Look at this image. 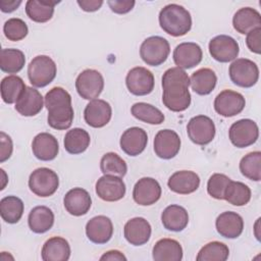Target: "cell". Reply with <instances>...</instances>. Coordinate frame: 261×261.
<instances>
[{
  "label": "cell",
  "instance_id": "obj_19",
  "mask_svg": "<svg viewBox=\"0 0 261 261\" xmlns=\"http://www.w3.org/2000/svg\"><path fill=\"white\" fill-rule=\"evenodd\" d=\"M172 56L177 67L189 69L202 61L203 52L198 44L194 42H184L175 47Z\"/></svg>",
  "mask_w": 261,
  "mask_h": 261
},
{
  "label": "cell",
  "instance_id": "obj_52",
  "mask_svg": "<svg viewBox=\"0 0 261 261\" xmlns=\"http://www.w3.org/2000/svg\"><path fill=\"white\" fill-rule=\"evenodd\" d=\"M0 171H1V175H2V181H3L0 189L3 190L5 188V185H6V181H7V176H6V173H5V171L3 169H0Z\"/></svg>",
  "mask_w": 261,
  "mask_h": 261
},
{
  "label": "cell",
  "instance_id": "obj_16",
  "mask_svg": "<svg viewBox=\"0 0 261 261\" xmlns=\"http://www.w3.org/2000/svg\"><path fill=\"white\" fill-rule=\"evenodd\" d=\"M161 197V187L153 177H142L134 186V201L141 206L155 204Z\"/></svg>",
  "mask_w": 261,
  "mask_h": 261
},
{
  "label": "cell",
  "instance_id": "obj_29",
  "mask_svg": "<svg viewBox=\"0 0 261 261\" xmlns=\"http://www.w3.org/2000/svg\"><path fill=\"white\" fill-rule=\"evenodd\" d=\"M152 257L155 261H180L182 259V248L173 239H161L154 245Z\"/></svg>",
  "mask_w": 261,
  "mask_h": 261
},
{
  "label": "cell",
  "instance_id": "obj_22",
  "mask_svg": "<svg viewBox=\"0 0 261 261\" xmlns=\"http://www.w3.org/2000/svg\"><path fill=\"white\" fill-rule=\"evenodd\" d=\"M32 150L37 159L41 161H51L58 155V141L49 133H40L33 140Z\"/></svg>",
  "mask_w": 261,
  "mask_h": 261
},
{
  "label": "cell",
  "instance_id": "obj_13",
  "mask_svg": "<svg viewBox=\"0 0 261 261\" xmlns=\"http://www.w3.org/2000/svg\"><path fill=\"white\" fill-rule=\"evenodd\" d=\"M246 105L244 96L236 91L223 90L214 100L215 111L223 117H231L241 113Z\"/></svg>",
  "mask_w": 261,
  "mask_h": 261
},
{
  "label": "cell",
  "instance_id": "obj_9",
  "mask_svg": "<svg viewBox=\"0 0 261 261\" xmlns=\"http://www.w3.org/2000/svg\"><path fill=\"white\" fill-rule=\"evenodd\" d=\"M75 89L83 99H97L104 89V79L96 69H85L75 80Z\"/></svg>",
  "mask_w": 261,
  "mask_h": 261
},
{
  "label": "cell",
  "instance_id": "obj_21",
  "mask_svg": "<svg viewBox=\"0 0 261 261\" xmlns=\"http://www.w3.org/2000/svg\"><path fill=\"white\" fill-rule=\"evenodd\" d=\"M63 204L65 210L73 216H82L88 213L92 205V199L88 191L82 188L69 190L64 198Z\"/></svg>",
  "mask_w": 261,
  "mask_h": 261
},
{
  "label": "cell",
  "instance_id": "obj_11",
  "mask_svg": "<svg viewBox=\"0 0 261 261\" xmlns=\"http://www.w3.org/2000/svg\"><path fill=\"white\" fill-rule=\"evenodd\" d=\"M125 85L133 95L146 96L153 91L155 80L149 69L143 66H137L127 72Z\"/></svg>",
  "mask_w": 261,
  "mask_h": 261
},
{
  "label": "cell",
  "instance_id": "obj_34",
  "mask_svg": "<svg viewBox=\"0 0 261 261\" xmlns=\"http://www.w3.org/2000/svg\"><path fill=\"white\" fill-rule=\"evenodd\" d=\"M91 138L87 130L80 127L69 129L64 137V148L69 154H81L90 146Z\"/></svg>",
  "mask_w": 261,
  "mask_h": 261
},
{
  "label": "cell",
  "instance_id": "obj_43",
  "mask_svg": "<svg viewBox=\"0 0 261 261\" xmlns=\"http://www.w3.org/2000/svg\"><path fill=\"white\" fill-rule=\"evenodd\" d=\"M3 33L9 41L17 42L24 39L29 33L27 23L16 17L9 18L3 25Z\"/></svg>",
  "mask_w": 261,
  "mask_h": 261
},
{
  "label": "cell",
  "instance_id": "obj_25",
  "mask_svg": "<svg viewBox=\"0 0 261 261\" xmlns=\"http://www.w3.org/2000/svg\"><path fill=\"white\" fill-rule=\"evenodd\" d=\"M217 232L226 239H237L244 229V220L240 214L233 211H225L219 214L215 221Z\"/></svg>",
  "mask_w": 261,
  "mask_h": 261
},
{
  "label": "cell",
  "instance_id": "obj_18",
  "mask_svg": "<svg viewBox=\"0 0 261 261\" xmlns=\"http://www.w3.org/2000/svg\"><path fill=\"white\" fill-rule=\"evenodd\" d=\"M86 234L94 244H106L113 234L111 219L105 215H98L91 218L86 224Z\"/></svg>",
  "mask_w": 261,
  "mask_h": 261
},
{
  "label": "cell",
  "instance_id": "obj_23",
  "mask_svg": "<svg viewBox=\"0 0 261 261\" xmlns=\"http://www.w3.org/2000/svg\"><path fill=\"white\" fill-rule=\"evenodd\" d=\"M151 225L143 217H134L129 219L123 228L125 240L134 246H142L146 244L151 237Z\"/></svg>",
  "mask_w": 261,
  "mask_h": 261
},
{
  "label": "cell",
  "instance_id": "obj_51",
  "mask_svg": "<svg viewBox=\"0 0 261 261\" xmlns=\"http://www.w3.org/2000/svg\"><path fill=\"white\" fill-rule=\"evenodd\" d=\"M260 218L257 219L256 223H255V226H254V233H255V237L258 241H260V232H259V228H260Z\"/></svg>",
  "mask_w": 261,
  "mask_h": 261
},
{
  "label": "cell",
  "instance_id": "obj_7",
  "mask_svg": "<svg viewBox=\"0 0 261 261\" xmlns=\"http://www.w3.org/2000/svg\"><path fill=\"white\" fill-rule=\"evenodd\" d=\"M231 82L242 88L253 87L259 79L257 64L248 58H238L229 65L228 69Z\"/></svg>",
  "mask_w": 261,
  "mask_h": 261
},
{
  "label": "cell",
  "instance_id": "obj_4",
  "mask_svg": "<svg viewBox=\"0 0 261 261\" xmlns=\"http://www.w3.org/2000/svg\"><path fill=\"white\" fill-rule=\"evenodd\" d=\"M57 67L52 58L47 55L34 57L28 65V76L30 83L37 88L49 85L56 76Z\"/></svg>",
  "mask_w": 261,
  "mask_h": 261
},
{
  "label": "cell",
  "instance_id": "obj_32",
  "mask_svg": "<svg viewBox=\"0 0 261 261\" xmlns=\"http://www.w3.org/2000/svg\"><path fill=\"white\" fill-rule=\"evenodd\" d=\"M217 83V76L211 68H200L196 70L190 77V85L192 90L198 95L210 94Z\"/></svg>",
  "mask_w": 261,
  "mask_h": 261
},
{
  "label": "cell",
  "instance_id": "obj_14",
  "mask_svg": "<svg viewBox=\"0 0 261 261\" xmlns=\"http://www.w3.org/2000/svg\"><path fill=\"white\" fill-rule=\"evenodd\" d=\"M96 194L106 202H115L122 199L125 195V184L119 176L104 174L95 186Z\"/></svg>",
  "mask_w": 261,
  "mask_h": 261
},
{
  "label": "cell",
  "instance_id": "obj_6",
  "mask_svg": "<svg viewBox=\"0 0 261 261\" xmlns=\"http://www.w3.org/2000/svg\"><path fill=\"white\" fill-rule=\"evenodd\" d=\"M59 177L55 171L47 167L35 169L29 177L30 190L39 197H50L58 189Z\"/></svg>",
  "mask_w": 261,
  "mask_h": 261
},
{
  "label": "cell",
  "instance_id": "obj_20",
  "mask_svg": "<svg viewBox=\"0 0 261 261\" xmlns=\"http://www.w3.org/2000/svg\"><path fill=\"white\" fill-rule=\"evenodd\" d=\"M148 143V135L142 127L133 126L123 132L120 137V148L128 156H138L141 154Z\"/></svg>",
  "mask_w": 261,
  "mask_h": 261
},
{
  "label": "cell",
  "instance_id": "obj_28",
  "mask_svg": "<svg viewBox=\"0 0 261 261\" xmlns=\"http://www.w3.org/2000/svg\"><path fill=\"white\" fill-rule=\"evenodd\" d=\"M161 222L167 230L181 231L189 223L188 211L182 206L169 205L161 214Z\"/></svg>",
  "mask_w": 261,
  "mask_h": 261
},
{
  "label": "cell",
  "instance_id": "obj_41",
  "mask_svg": "<svg viewBox=\"0 0 261 261\" xmlns=\"http://www.w3.org/2000/svg\"><path fill=\"white\" fill-rule=\"evenodd\" d=\"M240 170L245 177L259 181L261 178V152L255 151L245 155L240 161Z\"/></svg>",
  "mask_w": 261,
  "mask_h": 261
},
{
  "label": "cell",
  "instance_id": "obj_46",
  "mask_svg": "<svg viewBox=\"0 0 261 261\" xmlns=\"http://www.w3.org/2000/svg\"><path fill=\"white\" fill-rule=\"evenodd\" d=\"M0 162H4L10 158L13 150L11 138L4 132L0 133Z\"/></svg>",
  "mask_w": 261,
  "mask_h": 261
},
{
  "label": "cell",
  "instance_id": "obj_36",
  "mask_svg": "<svg viewBox=\"0 0 261 261\" xmlns=\"http://www.w3.org/2000/svg\"><path fill=\"white\" fill-rule=\"evenodd\" d=\"M23 202L16 196H7L0 201V214L7 223H16L23 214Z\"/></svg>",
  "mask_w": 261,
  "mask_h": 261
},
{
  "label": "cell",
  "instance_id": "obj_31",
  "mask_svg": "<svg viewBox=\"0 0 261 261\" xmlns=\"http://www.w3.org/2000/svg\"><path fill=\"white\" fill-rule=\"evenodd\" d=\"M28 223L33 232L44 233L53 226L54 213L49 207L36 206L29 214Z\"/></svg>",
  "mask_w": 261,
  "mask_h": 261
},
{
  "label": "cell",
  "instance_id": "obj_44",
  "mask_svg": "<svg viewBox=\"0 0 261 261\" xmlns=\"http://www.w3.org/2000/svg\"><path fill=\"white\" fill-rule=\"evenodd\" d=\"M230 180L231 179L223 173L212 174L209 177L208 182H207L208 194L216 200H223L225 188L227 187V185Z\"/></svg>",
  "mask_w": 261,
  "mask_h": 261
},
{
  "label": "cell",
  "instance_id": "obj_37",
  "mask_svg": "<svg viewBox=\"0 0 261 261\" xmlns=\"http://www.w3.org/2000/svg\"><path fill=\"white\" fill-rule=\"evenodd\" d=\"M25 63V56L22 51L13 48H4L0 53V68L7 73L20 71Z\"/></svg>",
  "mask_w": 261,
  "mask_h": 261
},
{
  "label": "cell",
  "instance_id": "obj_17",
  "mask_svg": "<svg viewBox=\"0 0 261 261\" xmlns=\"http://www.w3.org/2000/svg\"><path fill=\"white\" fill-rule=\"evenodd\" d=\"M112 108L108 102L102 99L91 100L85 110L84 118L88 125L92 127H103L111 119Z\"/></svg>",
  "mask_w": 261,
  "mask_h": 261
},
{
  "label": "cell",
  "instance_id": "obj_35",
  "mask_svg": "<svg viewBox=\"0 0 261 261\" xmlns=\"http://www.w3.org/2000/svg\"><path fill=\"white\" fill-rule=\"evenodd\" d=\"M27 86L18 75H7L1 81V98L6 104L15 103Z\"/></svg>",
  "mask_w": 261,
  "mask_h": 261
},
{
  "label": "cell",
  "instance_id": "obj_3",
  "mask_svg": "<svg viewBox=\"0 0 261 261\" xmlns=\"http://www.w3.org/2000/svg\"><path fill=\"white\" fill-rule=\"evenodd\" d=\"M159 24L166 34L172 37H181L191 30L192 16L184 6L172 3L160 10Z\"/></svg>",
  "mask_w": 261,
  "mask_h": 261
},
{
  "label": "cell",
  "instance_id": "obj_39",
  "mask_svg": "<svg viewBox=\"0 0 261 261\" xmlns=\"http://www.w3.org/2000/svg\"><path fill=\"white\" fill-rule=\"evenodd\" d=\"M130 112L134 117L149 124H161L165 118L161 110L145 102L135 103L130 108Z\"/></svg>",
  "mask_w": 261,
  "mask_h": 261
},
{
  "label": "cell",
  "instance_id": "obj_33",
  "mask_svg": "<svg viewBox=\"0 0 261 261\" xmlns=\"http://www.w3.org/2000/svg\"><path fill=\"white\" fill-rule=\"evenodd\" d=\"M58 2L45 0H29L25 3V13L35 22H46L54 14V7Z\"/></svg>",
  "mask_w": 261,
  "mask_h": 261
},
{
  "label": "cell",
  "instance_id": "obj_27",
  "mask_svg": "<svg viewBox=\"0 0 261 261\" xmlns=\"http://www.w3.org/2000/svg\"><path fill=\"white\" fill-rule=\"evenodd\" d=\"M41 254L44 261H67L70 257V246L64 238L52 237L43 245Z\"/></svg>",
  "mask_w": 261,
  "mask_h": 261
},
{
  "label": "cell",
  "instance_id": "obj_45",
  "mask_svg": "<svg viewBox=\"0 0 261 261\" xmlns=\"http://www.w3.org/2000/svg\"><path fill=\"white\" fill-rule=\"evenodd\" d=\"M246 44L251 52L256 54L261 53V27L256 28L247 34Z\"/></svg>",
  "mask_w": 261,
  "mask_h": 261
},
{
  "label": "cell",
  "instance_id": "obj_48",
  "mask_svg": "<svg viewBox=\"0 0 261 261\" xmlns=\"http://www.w3.org/2000/svg\"><path fill=\"white\" fill-rule=\"evenodd\" d=\"M77 5L87 12H93L100 9L103 4L102 0H77Z\"/></svg>",
  "mask_w": 261,
  "mask_h": 261
},
{
  "label": "cell",
  "instance_id": "obj_26",
  "mask_svg": "<svg viewBox=\"0 0 261 261\" xmlns=\"http://www.w3.org/2000/svg\"><path fill=\"white\" fill-rule=\"evenodd\" d=\"M44 106V98L33 87H27L21 96L15 102V110L22 116H35Z\"/></svg>",
  "mask_w": 261,
  "mask_h": 261
},
{
  "label": "cell",
  "instance_id": "obj_42",
  "mask_svg": "<svg viewBox=\"0 0 261 261\" xmlns=\"http://www.w3.org/2000/svg\"><path fill=\"white\" fill-rule=\"evenodd\" d=\"M228 247L217 241L210 242L201 248L196 260L197 261H225L228 258Z\"/></svg>",
  "mask_w": 261,
  "mask_h": 261
},
{
  "label": "cell",
  "instance_id": "obj_1",
  "mask_svg": "<svg viewBox=\"0 0 261 261\" xmlns=\"http://www.w3.org/2000/svg\"><path fill=\"white\" fill-rule=\"evenodd\" d=\"M190 77L179 67L168 68L162 75V102L164 106L174 112L185 111L191 105L189 91Z\"/></svg>",
  "mask_w": 261,
  "mask_h": 261
},
{
  "label": "cell",
  "instance_id": "obj_40",
  "mask_svg": "<svg viewBox=\"0 0 261 261\" xmlns=\"http://www.w3.org/2000/svg\"><path fill=\"white\" fill-rule=\"evenodd\" d=\"M100 169L103 174L123 177L126 174L127 165L119 155L114 152H108L100 160Z\"/></svg>",
  "mask_w": 261,
  "mask_h": 261
},
{
  "label": "cell",
  "instance_id": "obj_15",
  "mask_svg": "<svg viewBox=\"0 0 261 261\" xmlns=\"http://www.w3.org/2000/svg\"><path fill=\"white\" fill-rule=\"evenodd\" d=\"M180 149V138L172 129H161L154 138V152L161 159H171Z\"/></svg>",
  "mask_w": 261,
  "mask_h": 261
},
{
  "label": "cell",
  "instance_id": "obj_50",
  "mask_svg": "<svg viewBox=\"0 0 261 261\" xmlns=\"http://www.w3.org/2000/svg\"><path fill=\"white\" fill-rule=\"evenodd\" d=\"M20 4V0H0V9L2 12L10 13L16 10Z\"/></svg>",
  "mask_w": 261,
  "mask_h": 261
},
{
  "label": "cell",
  "instance_id": "obj_12",
  "mask_svg": "<svg viewBox=\"0 0 261 261\" xmlns=\"http://www.w3.org/2000/svg\"><path fill=\"white\" fill-rule=\"evenodd\" d=\"M208 48L212 58L222 63L234 60L240 52L238 42L227 35H219L211 39Z\"/></svg>",
  "mask_w": 261,
  "mask_h": 261
},
{
  "label": "cell",
  "instance_id": "obj_8",
  "mask_svg": "<svg viewBox=\"0 0 261 261\" xmlns=\"http://www.w3.org/2000/svg\"><path fill=\"white\" fill-rule=\"evenodd\" d=\"M228 137L231 144L237 148H246L258 140L259 128L252 119H240L230 125Z\"/></svg>",
  "mask_w": 261,
  "mask_h": 261
},
{
  "label": "cell",
  "instance_id": "obj_38",
  "mask_svg": "<svg viewBox=\"0 0 261 261\" xmlns=\"http://www.w3.org/2000/svg\"><path fill=\"white\" fill-rule=\"evenodd\" d=\"M250 188L242 181L230 180L225 188L223 200L233 206H244L251 200Z\"/></svg>",
  "mask_w": 261,
  "mask_h": 261
},
{
  "label": "cell",
  "instance_id": "obj_10",
  "mask_svg": "<svg viewBox=\"0 0 261 261\" xmlns=\"http://www.w3.org/2000/svg\"><path fill=\"white\" fill-rule=\"evenodd\" d=\"M215 132L213 120L206 115L192 117L187 125V133L190 140L200 146H205L212 142L215 137Z\"/></svg>",
  "mask_w": 261,
  "mask_h": 261
},
{
  "label": "cell",
  "instance_id": "obj_24",
  "mask_svg": "<svg viewBox=\"0 0 261 261\" xmlns=\"http://www.w3.org/2000/svg\"><path fill=\"white\" fill-rule=\"evenodd\" d=\"M167 186L170 191L179 194L188 195L196 192L200 186L199 175L191 170L175 171L168 178Z\"/></svg>",
  "mask_w": 261,
  "mask_h": 261
},
{
  "label": "cell",
  "instance_id": "obj_2",
  "mask_svg": "<svg viewBox=\"0 0 261 261\" xmlns=\"http://www.w3.org/2000/svg\"><path fill=\"white\" fill-rule=\"evenodd\" d=\"M44 99L48 110V124L57 130L69 128L74 116L69 93L61 87H54L46 94Z\"/></svg>",
  "mask_w": 261,
  "mask_h": 261
},
{
  "label": "cell",
  "instance_id": "obj_30",
  "mask_svg": "<svg viewBox=\"0 0 261 261\" xmlns=\"http://www.w3.org/2000/svg\"><path fill=\"white\" fill-rule=\"evenodd\" d=\"M233 29L240 34H248L250 31L261 27V15L252 7L240 8L232 17Z\"/></svg>",
  "mask_w": 261,
  "mask_h": 261
},
{
  "label": "cell",
  "instance_id": "obj_49",
  "mask_svg": "<svg viewBox=\"0 0 261 261\" xmlns=\"http://www.w3.org/2000/svg\"><path fill=\"white\" fill-rule=\"evenodd\" d=\"M101 261H126V257L117 250H110L100 257Z\"/></svg>",
  "mask_w": 261,
  "mask_h": 261
},
{
  "label": "cell",
  "instance_id": "obj_47",
  "mask_svg": "<svg viewBox=\"0 0 261 261\" xmlns=\"http://www.w3.org/2000/svg\"><path fill=\"white\" fill-rule=\"evenodd\" d=\"M107 4L114 13L124 14L134 8L136 2L134 0H108Z\"/></svg>",
  "mask_w": 261,
  "mask_h": 261
},
{
  "label": "cell",
  "instance_id": "obj_5",
  "mask_svg": "<svg viewBox=\"0 0 261 261\" xmlns=\"http://www.w3.org/2000/svg\"><path fill=\"white\" fill-rule=\"evenodd\" d=\"M170 53L168 41L160 36H152L143 41L140 47L142 60L150 66H158L165 62Z\"/></svg>",
  "mask_w": 261,
  "mask_h": 261
}]
</instances>
